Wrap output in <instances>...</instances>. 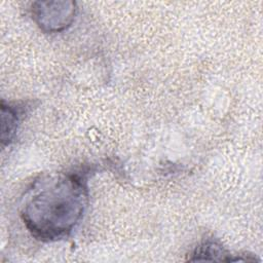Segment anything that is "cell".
<instances>
[{"mask_svg":"<svg viewBox=\"0 0 263 263\" xmlns=\"http://www.w3.org/2000/svg\"><path fill=\"white\" fill-rule=\"evenodd\" d=\"M88 193L82 178L60 173L36 181L22 209L27 229L38 239L51 241L66 237L81 220Z\"/></svg>","mask_w":263,"mask_h":263,"instance_id":"1","label":"cell"},{"mask_svg":"<svg viewBox=\"0 0 263 263\" xmlns=\"http://www.w3.org/2000/svg\"><path fill=\"white\" fill-rule=\"evenodd\" d=\"M73 1H37L32 4V15L39 28L46 33L67 29L76 15Z\"/></svg>","mask_w":263,"mask_h":263,"instance_id":"2","label":"cell"},{"mask_svg":"<svg viewBox=\"0 0 263 263\" xmlns=\"http://www.w3.org/2000/svg\"><path fill=\"white\" fill-rule=\"evenodd\" d=\"M18 123V113L14 107L1 105V142L2 144H9L13 139Z\"/></svg>","mask_w":263,"mask_h":263,"instance_id":"3","label":"cell"},{"mask_svg":"<svg viewBox=\"0 0 263 263\" xmlns=\"http://www.w3.org/2000/svg\"><path fill=\"white\" fill-rule=\"evenodd\" d=\"M193 258L190 260H206V261H234L229 254L222 248V246L214 242L206 241L199 247L193 253Z\"/></svg>","mask_w":263,"mask_h":263,"instance_id":"4","label":"cell"}]
</instances>
